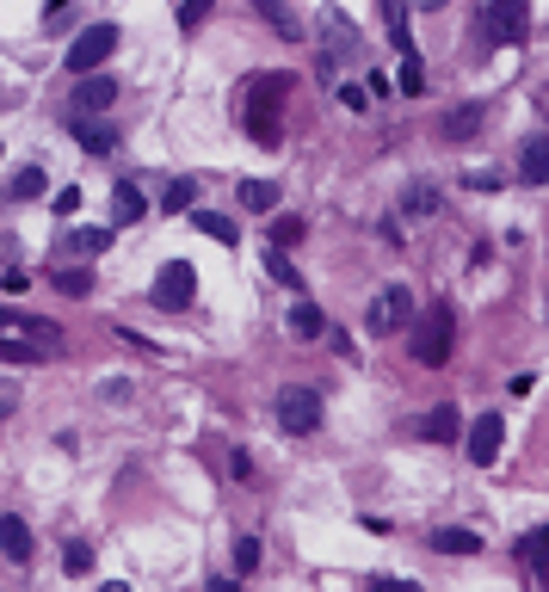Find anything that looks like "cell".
Segmentation results:
<instances>
[{"instance_id": "6da1fadb", "label": "cell", "mask_w": 549, "mask_h": 592, "mask_svg": "<svg viewBox=\"0 0 549 592\" xmlns=\"http://www.w3.org/2000/svg\"><path fill=\"white\" fill-rule=\"evenodd\" d=\"M297 87V74H260V81L247 87V130H253V142H278V111H284V93Z\"/></svg>"}, {"instance_id": "7a4b0ae2", "label": "cell", "mask_w": 549, "mask_h": 592, "mask_svg": "<svg viewBox=\"0 0 549 592\" xmlns=\"http://www.w3.org/2000/svg\"><path fill=\"white\" fill-rule=\"evenodd\" d=\"M451 340H457V309L451 303H426V315L414 321V364H426V370L451 364Z\"/></svg>"}, {"instance_id": "3957f363", "label": "cell", "mask_w": 549, "mask_h": 592, "mask_svg": "<svg viewBox=\"0 0 549 592\" xmlns=\"http://www.w3.org/2000/svg\"><path fill=\"white\" fill-rule=\"evenodd\" d=\"M531 25V13L519 7V0H488L482 13H475V31H482V44L488 50H506V44H519Z\"/></svg>"}, {"instance_id": "277c9868", "label": "cell", "mask_w": 549, "mask_h": 592, "mask_svg": "<svg viewBox=\"0 0 549 592\" xmlns=\"http://www.w3.org/2000/svg\"><path fill=\"white\" fill-rule=\"evenodd\" d=\"M112 56H118V25H87L75 44H68V74L87 81V74H99Z\"/></svg>"}, {"instance_id": "5b68a950", "label": "cell", "mask_w": 549, "mask_h": 592, "mask_svg": "<svg viewBox=\"0 0 549 592\" xmlns=\"http://www.w3.org/2000/svg\"><path fill=\"white\" fill-rule=\"evenodd\" d=\"M414 327V290L408 284H383L371 296V309H364V333H401Z\"/></svg>"}, {"instance_id": "8992f818", "label": "cell", "mask_w": 549, "mask_h": 592, "mask_svg": "<svg viewBox=\"0 0 549 592\" xmlns=\"http://www.w3.org/2000/svg\"><path fill=\"white\" fill-rule=\"evenodd\" d=\"M272 407H278V426H284V432H297V438L321 426V389H309V383H284Z\"/></svg>"}, {"instance_id": "52a82bcc", "label": "cell", "mask_w": 549, "mask_h": 592, "mask_svg": "<svg viewBox=\"0 0 549 592\" xmlns=\"http://www.w3.org/2000/svg\"><path fill=\"white\" fill-rule=\"evenodd\" d=\"M112 105H118V81L112 74H87V81H75V93H68V118H105Z\"/></svg>"}, {"instance_id": "ba28073f", "label": "cell", "mask_w": 549, "mask_h": 592, "mask_svg": "<svg viewBox=\"0 0 549 592\" xmlns=\"http://www.w3.org/2000/svg\"><path fill=\"white\" fill-rule=\"evenodd\" d=\"M192 290H198L192 259H167L161 278H155V309H186V303H192Z\"/></svg>"}, {"instance_id": "9c48e42d", "label": "cell", "mask_w": 549, "mask_h": 592, "mask_svg": "<svg viewBox=\"0 0 549 592\" xmlns=\"http://www.w3.org/2000/svg\"><path fill=\"white\" fill-rule=\"evenodd\" d=\"M500 438H506V420H500V414H482V420L469 426V463L488 469V463L500 457Z\"/></svg>"}, {"instance_id": "30bf717a", "label": "cell", "mask_w": 549, "mask_h": 592, "mask_svg": "<svg viewBox=\"0 0 549 592\" xmlns=\"http://www.w3.org/2000/svg\"><path fill=\"white\" fill-rule=\"evenodd\" d=\"M482 124H488V105H457V111L438 118V136H445V142H475Z\"/></svg>"}, {"instance_id": "8fae6325", "label": "cell", "mask_w": 549, "mask_h": 592, "mask_svg": "<svg viewBox=\"0 0 549 592\" xmlns=\"http://www.w3.org/2000/svg\"><path fill=\"white\" fill-rule=\"evenodd\" d=\"M31 549H38V543H31V525H25L19 512H7V518H0V555H7L13 568H25Z\"/></svg>"}, {"instance_id": "7c38bea8", "label": "cell", "mask_w": 549, "mask_h": 592, "mask_svg": "<svg viewBox=\"0 0 549 592\" xmlns=\"http://www.w3.org/2000/svg\"><path fill=\"white\" fill-rule=\"evenodd\" d=\"M414 438H426V444H457V407H451V401H438L432 414L414 420Z\"/></svg>"}, {"instance_id": "4fadbf2b", "label": "cell", "mask_w": 549, "mask_h": 592, "mask_svg": "<svg viewBox=\"0 0 549 592\" xmlns=\"http://www.w3.org/2000/svg\"><path fill=\"white\" fill-rule=\"evenodd\" d=\"M519 179H525V185H549V136H525V148H519Z\"/></svg>"}, {"instance_id": "5bb4252c", "label": "cell", "mask_w": 549, "mask_h": 592, "mask_svg": "<svg viewBox=\"0 0 549 592\" xmlns=\"http://www.w3.org/2000/svg\"><path fill=\"white\" fill-rule=\"evenodd\" d=\"M68 130L81 136V148H87V155H105V148L118 142V130L105 124V118H68Z\"/></svg>"}, {"instance_id": "9a60e30c", "label": "cell", "mask_w": 549, "mask_h": 592, "mask_svg": "<svg viewBox=\"0 0 549 592\" xmlns=\"http://www.w3.org/2000/svg\"><path fill=\"white\" fill-rule=\"evenodd\" d=\"M0 358H7V364H44V358H56V352L38 346V340H25V333H0Z\"/></svg>"}, {"instance_id": "2e32d148", "label": "cell", "mask_w": 549, "mask_h": 592, "mask_svg": "<svg viewBox=\"0 0 549 592\" xmlns=\"http://www.w3.org/2000/svg\"><path fill=\"white\" fill-rule=\"evenodd\" d=\"M432 549L438 555H482V537L463 531V525H445V531H432Z\"/></svg>"}, {"instance_id": "e0dca14e", "label": "cell", "mask_w": 549, "mask_h": 592, "mask_svg": "<svg viewBox=\"0 0 549 592\" xmlns=\"http://www.w3.org/2000/svg\"><path fill=\"white\" fill-rule=\"evenodd\" d=\"M142 210H149V204H142V192H136V185H112V222H118V229L142 222Z\"/></svg>"}, {"instance_id": "ac0fdd59", "label": "cell", "mask_w": 549, "mask_h": 592, "mask_svg": "<svg viewBox=\"0 0 549 592\" xmlns=\"http://www.w3.org/2000/svg\"><path fill=\"white\" fill-rule=\"evenodd\" d=\"M235 192H241V210H260V216L278 210V185H272V179H241Z\"/></svg>"}, {"instance_id": "d6986e66", "label": "cell", "mask_w": 549, "mask_h": 592, "mask_svg": "<svg viewBox=\"0 0 549 592\" xmlns=\"http://www.w3.org/2000/svg\"><path fill=\"white\" fill-rule=\"evenodd\" d=\"M438 210H445L438 185H408V192H401V216H438Z\"/></svg>"}, {"instance_id": "ffe728a7", "label": "cell", "mask_w": 549, "mask_h": 592, "mask_svg": "<svg viewBox=\"0 0 549 592\" xmlns=\"http://www.w3.org/2000/svg\"><path fill=\"white\" fill-rule=\"evenodd\" d=\"M290 333H297V340H321V333H327V315H321L315 303H297V309H290Z\"/></svg>"}, {"instance_id": "44dd1931", "label": "cell", "mask_w": 549, "mask_h": 592, "mask_svg": "<svg viewBox=\"0 0 549 592\" xmlns=\"http://www.w3.org/2000/svg\"><path fill=\"white\" fill-rule=\"evenodd\" d=\"M62 574H93V543L87 537H68L62 543Z\"/></svg>"}, {"instance_id": "7402d4cb", "label": "cell", "mask_w": 549, "mask_h": 592, "mask_svg": "<svg viewBox=\"0 0 549 592\" xmlns=\"http://www.w3.org/2000/svg\"><path fill=\"white\" fill-rule=\"evenodd\" d=\"M192 222H198V229H204V235H216V241H223V247H235V216H223V210H198Z\"/></svg>"}, {"instance_id": "603a6c76", "label": "cell", "mask_w": 549, "mask_h": 592, "mask_svg": "<svg viewBox=\"0 0 549 592\" xmlns=\"http://www.w3.org/2000/svg\"><path fill=\"white\" fill-rule=\"evenodd\" d=\"M192 204H198V185H192V179H173V185H167V192H161V210H167V216H179V210H192Z\"/></svg>"}, {"instance_id": "cb8c5ba5", "label": "cell", "mask_w": 549, "mask_h": 592, "mask_svg": "<svg viewBox=\"0 0 549 592\" xmlns=\"http://www.w3.org/2000/svg\"><path fill=\"white\" fill-rule=\"evenodd\" d=\"M383 25H389V37H395V50L414 56V44H408V7H401V0H389V7H383Z\"/></svg>"}, {"instance_id": "d4e9b609", "label": "cell", "mask_w": 549, "mask_h": 592, "mask_svg": "<svg viewBox=\"0 0 549 592\" xmlns=\"http://www.w3.org/2000/svg\"><path fill=\"white\" fill-rule=\"evenodd\" d=\"M38 192H44V167H19V179L7 185V198H13V204H25V198H38Z\"/></svg>"}, {"instance_id": "484cf974", "label": "cell", "mask_w": 549, "mask_h": 592, "mask_svg": "<svg viewBox=\"0 0 549 592\" xmlns=\"http://www.w3.org/2000/svg\"><path fill=\"white\" fill-rule=\"evenodd\" d=\"M105 247H112V235H105V229H75V235H68V253H75V259L105 253Z\"/></svg>"}, {"instance_id": "4316f807", "label": "cell", "mask_w": 549, "mask_h": 592, "mask_svg": "<svg viewBox=\"0 0 549 592\" xmlns=\"http://www.w3.org/2000/svg\"><path fill=\"white\" fill-rule=\"evenodd\" d=\"M56 290H62V296H93L87 266H56Z\"/></svg>"}, {"instance_id": "83f0119b", "label": "cell", "mask_w": 549, "mask_h": 592, "mask_svg": "<svg viewBox=\"0 0 549 592\" xmlns=\"http://www.w3.org/2000/svg\"><path fill=\"white\" fill-rule=\"evenodd\" d=\"M297 241H303V216H278L272 222V253H290Z\"/></svg>"}, {"instance_id": "f1b7e54d", "label": "cell", "mask_w": 549, "mask_h": 592, "mask_svg": "<svg viewBox=\"0 0 549 592\" xmlns=\"http://www.w3.org/2000/svg\"><path fill=\"white\" fill-rule=\"evenodd\" d=\"M266 272L284 284V290H303V272L297 266H290V253H266Z\"/></svg>"}, {"instance_id": "f546056e", "label": "cell", "mask_w": 549, "mask_h": 592, "mask_svg": "<svg viewBox=\"0 0 549 592\" xmlns=\"http://www.w3.org/2000/svg\"><path fill=\"white\" fill-rule=\"evenodd\" d=\"M260 568V537H235V574H253Z\"/></svg>"}, {"instance_id": "4dcf8cb0", "label": "cell", "mask_w": 549, "mask_h": 592, "mask_svg": "<svg viewBox=\"0 0 549 592\" xmlns=\"http://www.w3.org/2000/svg\"><path fill=\"white\" fill-rule=\"evenodd\" d=\"M519 555H525V562H549V525H543V531H531V537L519 543Z\"/></svg>"}, {"instance_id": "1f68e13d", "label": "cell", "mask_w": 549, "mask_h": 592, "mask_svg": "<svg viewBox=\"0 0 549 592\" xmlns=\"http://www.w3.org/2000/svg\"><path fill=\"white\" fill-rule=\"evenodd\" d=\"M426 87V68H420V56H408L401 62V93H420Z\"/></svg>"}, {"instance_id": "d6a6232c", "label": "cell", "mask_w": 549, "mask_h": 592, "mask_svg": "<svg viewBox=\"0 0 549 592\" xmlns=\"http://www.w3.org/2000/svg\"><path fill=\"white\" fill-rule=\"evenodd\" d=\"M210 19V7H204V0H186V7H179V25H186V31H198Z\"/></svg>"}, {"instance_id": "836d02e7", "label": "cell", "mask_w": 549, "mask_h": 592, "mask_svg": "<svg viewBox=\"0 0 549 592\" xmlns=\"http://www.w3.org/2000/svg\"><path fill=\"white\" fill-rule=\"evenodd\" d=\"M266 19H272V25H278L284 37H297V31H303V25H297V13H290V7H266Z\"/></svg>"}, {"instance_id": "e575fe53", "label": "cell", "mask_w": 549, "mask_h": 592, "mask_svg": "<svg viewBox=\"0 0 549 592\" xmlns=\"http://www.w3.org/2000/svg\"><path fill=\"white\" fill-rule=\"evenodd\" d=\"M81 210V192H75V185H68V192H56V216H75Z\"/></svg>"}, {"instance_id": "d590c367", "label": "cell", "mask_w": 549, "mask_h": 592, "mask_svg": "<svg viewBox=\"0 0 549 592\" xmlns=\"http://www.w3.org/2000/svg\"><path fill=\"white\" fill-rule=\"evenodd\" d=\"M340 99H346V111H364V105H371V93H364V87H340Z\"/></svg>"}, {"instance_id": "8d00e7d4", "label": "cell", "mask_w": 549, "mask_h": 592, "mask_svg": "<svg viewBox=\"0 0 549 592\" xmlns=\"http://www.w3.org/2000/svg\"><path fill=\"white\" fill-rule=\"evenodd\" d=\"M371 592H420V586H401V580H371Z\"/></svg>"}, {"instance_id": "74e56055", "label": "cell", "mask_w": 549, "mask_h": 592, "mask_svg": "<svg viewBox=\"0 0 549 592\" xmlns=\"http://www.w3.org/2000/svg\"><path fill=\"white\" fill-rule=\"evenodd\" d=\"M210 592H241V586L235 580H210Z\"/></svg>"}, {"instance_id": "f35d334b", "label": "cell", "mask_w": 549, "mask_h": 592, "mask_svg": "<svg viewBox=\"0 0 549 592\" xmlns=\"http://www.w3.org/2000/svg\"><path fill=\"white\" fill-rule=\"evenodd\" d=\"M7 407H13V389H7V383H0V414H7Z\"/></svg>"}, {"instance_id": "ab89813d", "label": "cell", "mask_w": 549, "mask_h": 592, "mask_svg": "<svg viewBox=\"0 0 549 592\" xmlns=\"http://www.w3.org/2000/svg\"><path fill=\"white\" fill-rule=\"evenodd\" d=\"M99 592H130V586H99Z\"/></svg>"}]
</instances>
